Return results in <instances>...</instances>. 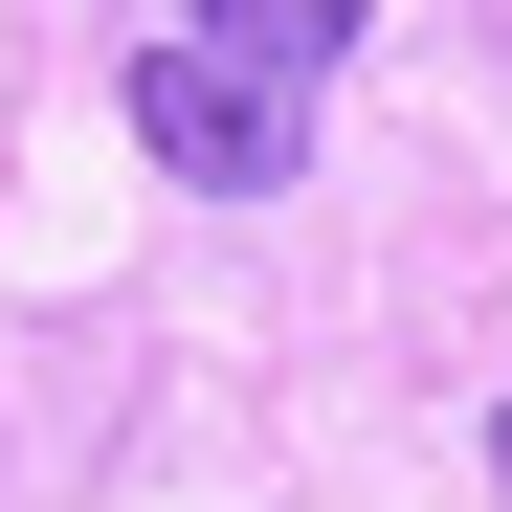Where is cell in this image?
<instances>
[{
	"label": "cell",
	"mask_w": 512,
	"mask_h": 512,
	"mask_svg": "<svg viewBox=\"0 0 512 512\" xmlns=\"http://www.w3.org/2000/svg\"><path fill=\"white\" fill-rule=\"evenodd\" d=\"M379 0H179L134 67V134H156V179H201V201H268L290 156H312V90L357 67Z\"/></svg>",
	"instance_id": "1"
},
{
	"label": "cell",
	"mask_w": 512,
	"mask_h": 512,
	"mask_svg": "<svg viewBox=\"0 0 512 512\" xmlns=\"http://www.w3.org/2000/svg\"><path fill=\"white\" fill-rule=\"evenodd\" d=\"M490 490H512V401H490Z\"/></svg>",
	"instance_id": "2"
}]
</instances>
